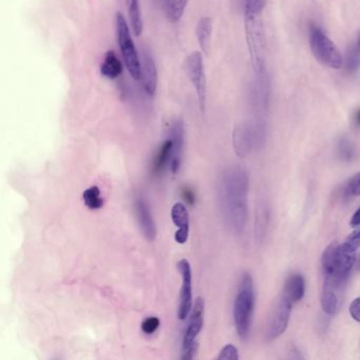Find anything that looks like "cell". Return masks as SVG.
<instances>
[{"instance_id": "obj_1", "label": "cell", "mask_w": 360, "mask_h": 360, "mask_svg": "<svg viewBox=\"0 0 360 360\" xmlns=\"http://www.w3.org/2000/svg\"><path fill=\"white\" fill-rule=\"evenodd\" d=\"M248 176L243 168H226L218 181V197L223 220L233 233H241L248 216Z\"/></svg>"}, {"instance_id": "obj_2", "label": "cell", "mask_w": 360, "mask_h": 360, "mask_svg": "<svg viewBox=\"0 0 360 360\" xmlns=\"http://www.w3.org/2000/svg\"><path fill=\"white\" fill-rule=\"evenodd\" d=\"M267 0H245L244 8V29L248 53L252 68L258 73L264 67L266 37L263 12Z\"/></svg>"}, {"instance_id": "obj_3", "label": "cell", "mask_w": 360, "mask_h": 360, "mask_svg": "<svg viewBox=\"0 0 360 360\" xmlns=\"http://www.w3.org/2000/svg\"><path fill=\"white\" fill-rule=\"evenodd\" d=\"M355 262V248H352L347 242L342 244L333 242L324 250L321 257L324 281L342 288Z\"/></svg>"}, {"instance_id": "obj_4", "label": "cell", "mask_w": 360, "mask_h": 360, "mask_svg": "<svg viewBox=\"0 0 360 360\" xmlns=\"http://www.w3.org/2000/svg\"><path fill=\"white\" fill-rule=\"evenodd\" d=\"M254 282L250 274H244L240 282L239 290L233 304V320L240 338L246 339L250 334L254 311Z\"/></svg>"}, {"instance_id": "obj_5", "label": "cell", "mask_w": 360, "mask_h": 360, "mask_svg": "<svg viewBox=\"0 0 360 360\" xmlns=\"http://www.w3.org/2000/svg\"><path fill=\"white\" fill-rule=\"evenodd\" d=\"M115 30H117V44L121 49L126 68L132 79L139 81L141 79V58L130 34L127 22L123 14L120 12L115 15Z\"/></svg>"}, {"instance_id": "obj_6", "label": "cell", "mask_w": 360, "mask_h": 360, "mask_svg": "<svg viewBox=\"0 0 360 360\" xmlns=\"http://www.w3.org/2000/svg\"><path fill=\"white\" fill-rule=\"evenodd\" d=\"M309 47L314 58L324 66L332 69H340L342 66L340 52L318 26L309 29Z\"/></svg>"}, {"instance_id": "obj_7", "label": "cell", "mask_w": 360, "mask_h": 360, "mask_svg": "<svg viewBox=\"0 0 360 360\" xmlns=\"http://www.w3.org/2000/svg\"><path fill=\"white\" fill-rule=\"evenodd\" d=\"M204 311H205V303L203 299L199 297L195 301L193 313L183 337L182 355H181L183 360H191L195 357L198 349L197 337L203 328Z\"/></svg>"}, {"instance_id": "obj_8", "label": "cell", "mask_w": 360, "mask_h": 360, "mask_svg": "<svg viewBox=\"0 0 360 360\" xmlns=\"http://www.w3.org/2000/svg\"><path fill=\"white\" fill-rule=\"evenodd\" d=\"M185 69L189 81L193 84L197 94L200 110L205 111L206 98H207V82H206L205 67L201 52H193L185 60Z\"/></svg>"}, {"instance_id": "obj_9", "label": "cell", "mask_w": 360, "mask_h": 360, "mask_svg": "<svg viewBox=\"0 0 360 360\" xmlns=\"http://www.w3.org/2000/svg\"><path fill=\"white\" fill-rule=\"evenodd\" d=\"M261 140L262 136L259 130L250 124H241L233 132V149L240 158L248 157L252 149L258 146Z\"/></svg>"}, {"instance_id": "obj_10", "label": "cell", "mask_w": 360, "mask_h": 360, "mask_svg": "<svg viewBox=\"0 0 360 360\" xmlns=\"http://www.w3.org/2000/svg\"><path fill=\"white\" fill-rule=\"evenodd\" d=\"M178 269L182 277L178 317L180 320H185L188 317L193 307V273L191 263L186 259H182L179 261Z\"/></svg>"}, {"instance_id": "obj_11", "label": "cell", "mask_w": 360, "mask_h": 360, "mask_svg": "<svg viewBox=\"0 0 360 360\" xmlns=\"http://www.w3.org/2000/svg\"><path fill=\"white\" fill-rule=\"evenodd\" d=\"M294 303L290 302L285 297L281 296L277 307L274 311L271 316V322H269V330H267L266 337L269 341L277 339L281 336L286 328H288V322H290V314Z\"/></svg>"}, {"instance_id": "obj_12", "label": "cell", "mask_w": 360, "mask_h": 360, "mask_svg": "<svg viewBox=\"0 0 360 360\" xmlns=\"http://www.w3.org/2000/svg\"><path fill=\"white\" fill-rule=\"evenodd\" d=\"M134 212H136V220L143 236L148 241H155L157 238V226H155L150 207L144 198H136L134 201Z\"/></svg>"}, {"instance_id": "obj_13", "label": "cell", "mask_w": 360, "mask_h": 360, "mask_svg": "<svg viewBox=\"0 0 360 360\" xmlns=\"http://www.w3.org/2000/svg\"><path fill=\"white\" fill-rule=\"evenodd\" d=\"M141 82L149 96H155L158 88V69L155 60L148 52H143L141 58Z\"/></svg>"}, {"instance_id": "obj_14", "label": "cell", "mask_w": 360, "mask_h": 360, "mask_svg": "<svg viewBox=\"0 0 360 360\" xmlns=\"http://www.w3.org/2000/svg\"><path fill=\"white\" fill-rule=\"evenodd\" d=\"M169 138L174 143L170 169L172 174H178L182 164L183 145H184V125L180 120H176L170 126Z\"/></svg>"}, {"instance_id": "obj_15", "label": "cell", "mask_w": 360, "mask_h": 360, "mask_svg": "<svg viewBox=\"0 0 360 360\" xmlns=\"http://www.w3.org/2000/svg\"><path fill=\"white\" fill-rule=\"evenodd\" d=\"M172 220L178 227L174 235L176 243L184 244L189 236V214L186 206L183 203H176L172 208Z\"/></svg>"}, {"instance_id": "obj_16", "label": "cell", "mask_w": 360, "mask_h": 360, "mask_svg": "<svg viewBox=\"0 0 360 360\" xmlns=\"http://www.w3.org/2000/svg\"><path fill=\"white\" fill-rule=\"evenodd\" d=\"M340 290V288L334 285L330 282H323L321 292V307L326 315L334 316L339 311L340 300H339L338 292Z\"/></svg>"}, {"instance_id": "obj_17", "label": "cell", "mask_w": 360, "mask_h": 360, "mask_svg": "<svg viewBox=\"0 0 360 360\" xmlns=\"http://www.w3.org/2000/svg\"><path fill=\"white\" fill-rule=\"evenodd\" d=\"M305 294V280L300 274H292L288 276L284 283L283 292L282 296L292 303H297L302 300Z\"/></svg>"}, {"instance_id": "obj_18", "label": "cell", "mask_w": 360, "mask_h": 360, "mask_svg": "<svg viewBox=\"0 0 360 360\" xmlns=\"http://www.w3.org/2000/svg\"><path fill=\"white\" fill-rule=\"evenodd\" d=\"M172 151H174V143L172 139L168 138L167 140L164 141L153 158V166H151V172L153 176H160L168 166H170Z\"/></svg>"}, {"instance_id": "obj_19", "label": "cell", "mask_w": 360, "mask_h": 360, "mask_svg": "<svg viewBox=\"0 0 360 360\" xmlns=\"http://www.w3.org/2000/svg\"><path fill=\"white\" fill-rule=\"evenodd\" d=\"M195 34H197L198 41H199L200 48L202 52L208 54L210 50V41H212V20L210 18H202L198 22L197 28H195Z\"/></svg>"}, {"instance_id": "obj_20", "label": "cell", "mask_w": 360, "mask_h": 360, "mask_svg": "<svg viewBox=\"0 0 360 360\" xmlns=\"http://www.w3.org/2000/svg\"><path fill=\"white\" fill-rule=\"evenodd\" d=\"M123 65L113 51H108L101 65V73L109 79H115L122 75Z\"/></svg>"}, {"instance_id": "obj_21", "label": "cell", "mask_w": 360, "mask_h": 360, "mask_svg": "<svg viewBox=\"0 0 360 360\" xmlns=\"http://www.w3.org/2000/svg\"><path fill=\"white\" fill-rule=\"evenodd\" d=\"M188 0H161L164 13L170 22H178L184 15Z\"/></svg>"}, {"instance_id": "obj_22", "label": "cell", "mask_w": 360, "mask_h": 360, "mask_svg": "<svg viewBox=\"0 0 360 360\" xmlns=\"http://www.w3.org/2000/svg\"><path fill=\"white\" fill-rule=\"evenodd\" d=\"M128 12H129L132 31H134L136 37H140L143 32V18L140 0H129L128 1Z\"/></svg>"}, {"instance_id": "obj_23", "label": "cell", "mask_w": 360, "mask_h": 360, "mask_svg": "<svg viewBox=\"0 0 360 360\" xmlns=\"http://www.w3.org/2000/svg\"><path fill=\"white\" fill-rule=\"evenodd\" d=\"M345 67L349 73H354L359 70L360 68V32L358 33L355 41L349 48L347 52V62Z\"/></svg>"}, {"instance_id": "obj_24", "label": "cell", "mask_w": 360, "mask_h": 360, "mask_svg": "<svg viewBox=\"0 0 360 360\" xmlns=\"http://www.w3.org/2000/svg\"><path fill=\"white\" fill-rule=\"evenodd\" d=\"M83 200L89 210H100L104 205V200L101 195V191L98 186H91L86 189L83 193Z\"/></svg>"}, {"instance_id": "obj_25", "label": "cell", "mask_w": 360, "mask_h": 360, "mask_svg": "<svg viewBox=\"0 0 360 360\" xmlns=\"http://www.w3.org/2000/svg\"><path fill=\"white\" fill-rule=\"evenodd\" d=\"M337 153L342 161L351 162L355 159L356 147L349 139L342 138L339 140L338 145H337Z\"/></svg>"}, {"instance_id": "obj_26", "label": "cell", "mask_w": 360, "mask_h": 360, "mask_svg": "<svg viewBox=\"0 0 360 360\" xmlns=\"http://www.w3.org/2000/svg\"><path fill=\"white\" fill-rule=\"evenodd\" d=\"M360 195V172L356 174L355 176H352L347 184L343 186L342 197L345 199H353L355 197Z\"/></svg>"}, {"instance_id": "obj_27", "label": "cell", "mask_w": 360, "mask_h": 360, "mask_svg": "<svg viewBox=\"0 0 360 360\" xmlns=\"http://www.w3.org/2000/svg\"><path fill=\"white\" fill-rule=\"evenodd\" d=\"M160 323H161V322H160L159 318L153 316V317L146 318V319L142 322V326H141V328H142V330L145 334L151 335L155 333V330L159 328Z\"/></svg>"}, {"instance_id": "obj_28", "label": "cell", "mask_w": 360, "mask_h": 360, "mask_svg": "<svg viewBox=\"0 0 360 360\" xmlns=\"http://www.w3.org/2000/svg\"><path fill=\"white\" fill-rule=\"evenodd\" d=\"M218 359L238 360L239 359V354L238 349L233 345H226L219 354Z\"/></svg>"}, {"instance_id": "obj_29", "label": "cell", "mask_w": 360, "mask_h": 360, "mask_svg": "<svg viewBox=\"0 0 360 360\" xmlns=\"http://www.w3.org/2000/svg\"><path fill=\"white\" fill-rule=\"evenodd\" d=\"M349 314L352 318L356 321L360 322V297L356 298L355 300L349 305Z\"/></svg>"}, {"instance_id": "obj_30", "label": "cell", "mask_w": 360, "mask_h": 360, "mask_svg": "<svg viewBox=\"0 0 360 360\" xmlns=\"http://www.w3.org/2000/svg\"><path fill=\"white\" fill-rule=\"evenodd\" d=\"M345 242H347L349 245H351L352 248L357 250V248L360 246V229H357V231L352 233L351 235L347 238Z\"/></svg>"}, {"instance_id": "obj_31", "label": "cell", "mask_w": 360, "mask_h": 360, "mask_svg": "<svg viewBox=\"0 0 360 360\" xmlns=\"http://www.w3.org/2000/svg\"><path fill=\"white\" fill-rule=\"evenodd\" d=\"M351 226L357 227L360 226V207L356 210L355 214L352 217L351 222H349Z\"/></svg>"}, {"instance_id": "obj_32", "label": "cell", "mask_w": 360, "mask_h": 360, "mask_svg": "<svg viewBox=\"0 0 360 360\" xmlns=\"http://www.w3.org/2000/svg\"><path fill=\"white\" fill-rule=\"evenodd\" d=\"M183 195H184L185 199L189 202V203L193 204L195 202V195H193V193L191 191H189L188 188H185L183 191Z\"/></svg>"}, {"instance_id": "obj_33", "label": "cell", "mask_w": 360, "mask_h": 360, "mask_svg": "<svg viewBox=\"0 0 360 360\" xmlns=\"http://www.w3.org/2000/svg\"><path fill=\"white\" fill-rule=\"evenodd\" d=\"M354 121H355L356 125L360 127V110H358L354 115Z\"/></svg>"}, {"instance_id": "obj_34", "label": "cell", "mask_w": 360, "mask_h": 360, "mask_svg": "<svg viewBox=\"0 0 360 360\" xmlns=\"http://www.w3.org/2000/svg\"><path fill=\"white\" fill-rule=\"evenodd\" d=\"M357 266H358V269H359V271H360V257H359V260H358Z\"/></svg>"}]
</instances>
